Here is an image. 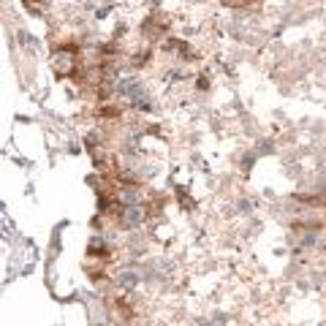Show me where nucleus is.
<instances>
[{"label":"nucleus","mask_w":326,"mask_h":326,"mask_svg":"<svg viewBox=\"0 0 326 326\" xmlns=\"http://www.w3.org/2000/svg\"><path fill=\"white\" fill-rule=\"evenodd\" d=\"M122 223H125V226L141 223V207H125V209H122Z\"/></svg>","instance_id":"1"},{"label":"nucleus","mask_w":326,"mask_h":326,"mask_svg":"<svg viewBox=\"0 0 326 326\" xmlns=\"http://www.w3.org/2000/svg\"><path fill=\"white\" fill-rule=\"evenodd\" d=\"M120 283H122V285H133V283H136V275H131V272L120 275Z\"/></svg>","instance_id":"2"}]
</instances>
